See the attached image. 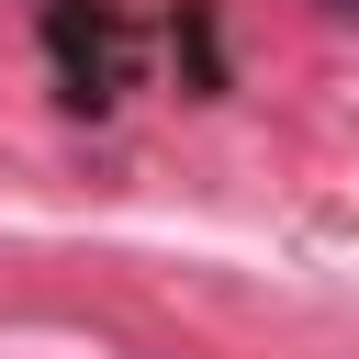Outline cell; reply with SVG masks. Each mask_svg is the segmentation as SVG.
I'll list each match as a JSON object with an SVG mask.
<instances>
[{
    "instance_id": "cell-1",
    "label": "cell",
    "mask_w": 359,
    "mask_h": 359,
    "mask_svg": "<svg viewBox=\"0 0 359 359\" xmlns=\"http://www.w3.org/2000/svg\"><path fill=\"white\" fill-rule=\"evenodd\" d=\"M314 11H359V0H314Z\"/></svg>"
}]
</instances>
